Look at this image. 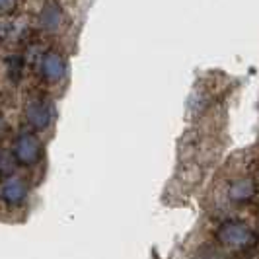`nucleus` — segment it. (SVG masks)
Here are the masks:
<instances>
[{
  "label": "nucleus",
  "mask_w": 259,
  "mask_h": 259,
  "mask_svg": "<svg viewBox=\"0 0 259 259\" xmlns=\"http://www.w3.org/2000/svg\"><path fill=\"white\" fill-rule=\"evenodd\" d=\"M12 158L16 166L22 168H33L45 156V146L43 141L39 139V135L31 129H24L16 135L12 143Z\"/></svg>",
  "instance_id": "f257e3e1"
},
{
  "label": "nucleus",
  "mask_w": 259,
  "mask_h": 259,
  "mask_svg": "<svg viewBox=\"0 0 259 259\" xmlns=\"http://www.w3.org/2000/svg\"><path fill=\"white\" fill-rule=\"evenodd\" d=\"M214 238L222 247L234 249V251L249 249L257 242V234L253 232V228L242 221H224L217 228Z\"/></svg>",
  "instance_id": "f03ea898"
},
{
  "label": "nucleus",
  "mask_w": 259,
  "mask_h": 259,
  "mask_svg": "<svg viewBox=\"0 0 259 259\" xmlns=\"http://www.w3.org/2000/svg\"><path fill=\"white\" fill-rule=\"evenodd\" d=\"M55 104L51 98L43 96V94H33L27 98L24 105V117H26L27 129L43 133V131L51 129L55 123Z\"/></svg>",
  "instance_id": "7ed1b4c3"
},
{
  "label": "nucleus",
  "mask_w": 259,
  "mask_h": 259,
  "mask_svg": "<svg viewBox=\"0 0 259 259\" xmlns=\"http://www.w3.org/2000/svg\"><path fill=\"white\" fill-rule=\"evenodd\" d=\"M39 74L41 80L49 86H57L61 84L68 74V63L66 57L57 49H49V51L41 53L39 57Z\"/></svg>",
  "instance_id": "20e7f679"
},
{
  "label": "nucleus",
  "mask_w": 259,
  "mask_h": 259,
  "mask_svg": "<svg viewBox=\"0 0 259 259\" xmlns=\"http://www.w3.org/2000/svg\"><path fill=\"white\" fill-rule=\"evenodd\" d=\"M29 199V183L22 176H8L0 182V201L8 208L24 207Z\"/></svg>",
  "instance_id": "39448f33"
},
{
  "label": "nucleus",
  "mask_w": 259,
  "mask_h": 259,
  "mask_svg": "<svg viewBox=\"0 0 259 259\" xmlns=\"http://www.w3.org/2000/svg\"><path fill=\"white\" fill-rule=\"evenodd\" d=\"M66 26V12L59 0H45L41 12H39V27L41 31L57 35Z\"/></svg>",
  "instance_id": "423d86ee"
},
{
  "label": "nucleus",
  "mask_w": 259,
  "mask_h": 259,
  "mask_svg": "<svg viewBox=\"0 0 259 259\" xmlns=\"http://www.w3.org/2000/svg\"><path fill=\"white\" fill-rule=\"evenodd\" d=\"M257 193V185L251 178H238L228 185V201L234 205L249 203Z\"/></svg>",
  "instance_id": "0eeeda50"
},
{
  "label": "nucleus",
  "mask_w": 259,
  "mask_h": 259,
  "mask_svg": "<svg viewBox=\"0 0 259 259\" xmlns=\"http://www.w3.org/2000/svg\"><path fill=\"white\" fill-rule=\"evenodd\" d=\"M26 66H27V59L22 53H12V55H8V59H6V63H4V70H6V78L12 82L14 86H18V84L24 80Z\"/></svg>",
  "instance_id": "6e6552de"
},
{
  "label": "nucleus",
  "mask_w": 259,
  "mask_h": 259,
  "mask_svg": "<svg viewBox=\"0 0 259 259\" xmlns=\"http://www.w3.org/2000/svg\"><path fill=\"white\" fill-rule=\"evenodd\" d=\"M14 166H16V162H14L12 158V152H2L0 150V176H2V180L12 176Z\"/></svg>",
  "instance_id": "1a4fd4ad"
},
{
  "label": "nucleus",
  "mask_w": 259,
  "mask_h": 259,
  "mask_svg": "<svg viewBox=\"0 0 259 259\" xmlns=\"http://www.w3.org/2000/svg\"><path fill=\"white\" fill-rule=\"evenodd\" d=\"M16 4L18 0H0V18H6L8 14H12Z\"/></svg>",
  "instance_id": "9d476101"
}]
</instances>
